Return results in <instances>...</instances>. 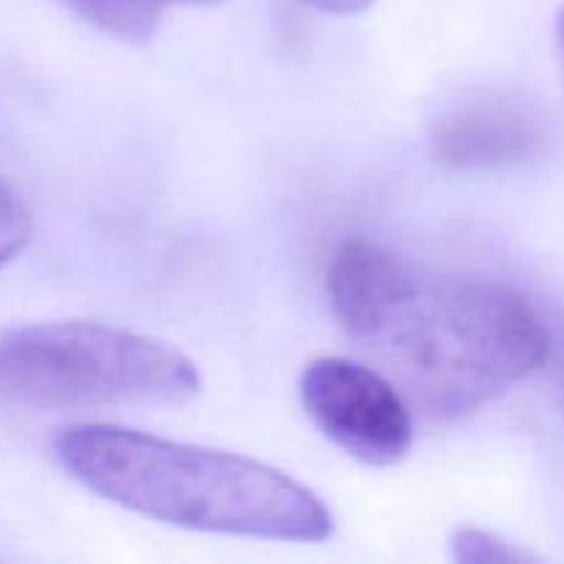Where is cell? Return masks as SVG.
I'll list each match as a JSON object with an SVG mask.
<instances>
[{"label":"cell","instance_id":"1","mask_svg":"<svg viewBox=\"0 0 564 564\" xmlns=\"http://www.w3.org/2000/svg\"><path fill=\"white\" fill-rule=\"evenodd\" d=\"M328 297L345 334L438 422L490 405L551 356L543 319L516 290L422 268L369 240L334 253Z\"/></svg>","mask_w":564,"mask_h":564},{"label":"cell","instance_id":"7","mask_svg":"<svg viewBox=\"0 0 564 564\" xmlns=\"http://www.w3.org/2000/svg\"><path fill=\"white\" fill-rule=\"evenodd\" d=\"M452 556L463 564H507L538 560L532 551L474 527L457 529L455 538H452Z\"/></svg>","mask_w":564,"mask_h":564},{"label":"cell","instance_id":"11","mask_svg":"<svg viewBox=\"0 0 564 564\" xmlns=\"http://www.w3.org/2000/svg\"><path fill=\"white\" fill-rule=\"evenodd\" d=\"M560 375H562V386H564V352H562V364H560Z\"/></svg>","mask_w":564,"mask_h":564},{"label":"cell","instance_id":"8","mask_svg":"<svg viewBox=\"0 0 564 564\" xmlns=\"http://www.w3.org/2000/svg\"><path fill=\"white\" fill-rule=\"evenodd\" d=\"M31 213L14 191L0 180V268L9 264L31 240Z\"/></svg>","mask_w":564,"mask_h":564},{"label":"cell","instance_id":"10","mask_svg":"<svg viewBox=\"0 0 564 564\" xmlns=\"http://www.w3.org/2000/svg\"><path fill=\"white\" fill-rule=\"evenodd\" d=\"M560 44H562V55H564V6H562V14H560Z\"/></svg>","mask_w":564,"mask_h":564},{"label":"cell","instance_id":"2","mask_svg":"<svg viewBox=\"0 0 564 564\" xmlns=\"http://www.w3.org/2000/svg\"><path fill=\"white\" fill-rule=\"evenodd\" d=\"M53 455L86 490L169 527L281 543L334 534V512L314 490L251 457L113 424L61 430Z\"/></svg>","mask_w":564,"mask_h":564},{"label":"cell","instance_id":"9","mask_svg":"<svg viewBox=\"0 0 564 564\" xmlns=\"http://www.w3.org/2000/svg\"><path fill=\"white\" fill-rule=\"evenodd\" d=\"M301 3L312 6V9L317 11H325V14L347 17L358 14V11H367L375 0H301Z\"/></svg>","mask_w":564,"mask_h":564},{"label":"cell","instance_id":"3","mask_svg":"<svg viewBox=\"0 0 564 564\" xmlns=\"http://www.w3.org/2000/svg\"><path fill=\"white\" fill-rule=\"evenodd\" d=\"M202 391L196 364L165 341L86 319L0 334V400L36 411L182 408Z\"/></svg>","mask_w":564,"mask_h":564},{"label":"cell","instance_id":"5","mask_svg":"<svg viewBox=\"0 0 564 564\" xmlns=\"http://www.w3.org/2000/svg\"><path fill=\"white\" fill-rule=\"evenodd\" d=\"M545 147V124L527 102L477 91L441 110L430 124L435 160L455 171H496L523 165Z\"/></svg>","mask_w":564,"mask_h":564},{"label":"cell","instance_id":"6","mask_svg":"<svg viewBox=\"0 0 564 564\" xmlns=\"http://www.w3.org/2000/svg\"><path fill=\"white\" fill-rule=\"evenodd\" d=\"M80 20L127 44L154 36L169 6H220L226 0H61Z\"/></svg>","mask_w":564,"mask_h":564},{"label":"cell","instance_id":"4","mask_svg":"<svg viewBox=\"0 0 564 564\" xmlns=\"http://www.w3.org/2000/svg\"><path fill=\"white\" fill-rule=\"evenodd\" d=\"M301 402L319 433L352 460L397 466L413 446L411 402L380 369L325 356L301 375Z\"/></svg>","mask_w":564,"mask_h":564}]
</instances>
